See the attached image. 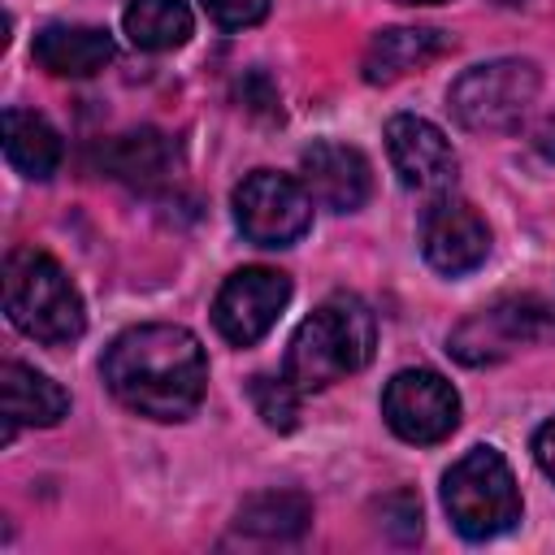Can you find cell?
<instances>
[{
    "label": "cell",
    "mask_w": 555,
    "mask_h": 555,
    "mask_svg": "<svg viewBox=\"0 0 555 555\" xmlns=\"http://www.w3.org/2000/svg\"><path fill=\"white\" fill-rule=\"evenodd\" d=\"M551 330V308L538 299V295H503L477 312H468L451 338H447V351L460 360V364H499L507 356H516L520 347H533L538 338H546Z\"/></svg>",
    "instance_id": "obj_6"
},
{
    "label": "cell",
    "mask_w": 555,
    "mask_h": 555,
    "mask_svg": "<svg viewBox=\"0 0 555 555\" xmlns=\"http://www.w3.org/2000/svg\"><path fill=\"white\" fill-rule=\"evenodd\" d=\"M247 395H251V408H256V416L269 425V429H295V416H299V386L282 373V377H251V386H247Z\"/></svg>",
    "instance_id": "obj_20"
},
{
    "label": "cell",
    "mask_w": 555,
    "mask_h": 555,
    "mask_svg": "<svg viewBox=\"0 0 555 555\" xmlns=\"http://www.w3.org/2000/svg\"><path fill=\"white\" fill-rule=\"evenodd\" d=\"M100 160H104V169H108L117 182H126V186H143V191H147V186H156V182L169 178L178 152H173L169 134L143 126V130H130V134H117V139L104 147Z\"/></svg>",
    "instance_id": "obj_16"
},
{
    "label": "cell",
    "mask_w": 555,
    "mask_h": 555,
    "mask_svg": "<svg viewBox=\"0 0 555 555\" xmlns=\"http://www.w3.org/2000/svg\"><path fill=\"white\" fill-rule=\"evenodd\" d=\"M0 395H4V438H13L22 425L48 429L69 412V395L52 377H43V373H35L17 360H4Z\"/></svg>",
    "instance_id": "obj_15"
},
{
    "label": "cell",
    "mask_w": 555,
    "mask_h": 555,
    "mask_svg": "<svg viewBox=\"0 0 555 555\" xmlns=\"http://www.w3.org/2000/svg\"><path fill=\"white\" fill-rule=\"evenodd\" d=\"M113 52H117L113 35L82 22H52L30 43L35 65L56 78H91L113 61Z\"/></svg>",
    "instance_id": "obj_13"
},
{
    "label": "cell",
    "mask_w": 555,
    "mask_h": 555,
    "mask_svg": "<svg viewBox=\"0 0 555 555\" xmlns=\"http://www.w3.org/2000/svg\"><path fill=\"white\" fill-rule=\"evenodd\" d=\"M299 173H304V186L308 195L330 208V212H356L369 191H373V173H369V160L347 147V143H312L304 147L299 156Z\"/></svg>",
    "instance_id": "obj_12"
},
{
    "label": "cell",
    "mask_w": 555,
    "mask_h": 555,
    "mask_svg": "<svg viewBox=\"0 0 555 555\" xmlns=\"http://www.w3.org/2000/svg\"><path fill=\"white\" fill-rule=\"evenodd\" d=\"M386 152H390V165H395L403 186H412L421 195H442L455 186L460 160L434 121L412 117V113L390 117L386 121Z\"/></svg>",
    "instance_id": "obj_11"
},
{
    "label": "cell",
    "mask_w": 555,
    "mask_h": 555,
    "mask_svg": "<svg viewBox=\"0 0 555 555\" xmlns=\"http://www.w3.org/2000/svg\"><path fill=\"white\" fill-rule=\"evenodd\" d=\"M234 221L256 247H291L312 225V195L304 178L278 169H251L234 186Z\"/></svg>",
    "instance_id": "obj_7"
},
{
    "label": "cell",
    "mask_w": 555,
    "mask_h": 555,
    "mask_svg": "<svg viewBox=\"0 0 555 555\" xmlns=\"http://www.w3.org/2000/svg\"><path fill=\"white\" fill-rule=\"evenodd\" d=\"M312 520V503L295 490H269L238 507V533L251 538H299Z\"/></svg>",
    "instance_id": "obj_19"
},
{
    "label": "cell",
    "mask_w": 555,
    "mask_h": 555,
    "mask_svg": "<svg viewBox=\"0 0 555 555\" xmlns=\"http://www.w3.org/2000/svg\"><path fill=\"white\" fill-rule=\"evenodd\" d=\"M204 13L221 26V30H243V26H256L264 22L269 13V0H199Z\"/></svg>",
    "instance_id": "obj_21"
},
{
    "label": "cell",
    "mask_w": 555,
    "mask_h": 555,
    "mask_svg": "<svg viewBox=\"0 0 555 555\" xmlns=\"http://www.w3.org/2000/svg\"><path fill=\"white\" fill-rule=\"evenodd\" d=\"M455 39L447 30H434V26H390V30H377L364 48V82H395L429 61H438L442 52H451Z\"/></svg>",
    "instance_id": "obj_14"
},
{
    "label": "cell",
    "mask_w": 555,
    "mask_h": 555,
    "mask_svg": "<svg viewBox=\"0 0 555 555\" xmlns=\"http://www.w3.org/2000/svg\"><path fill=\"white\" fill-rule=\"evenodd\" d=\"M421 251L438 273L460 278L490 256V230L468 199L442 191L421 217Z\"/></svg>",
    "instance_id": "obj_10"
},
{
    "label": "cell",
    "mask_w": 555,
    "mask_h": 555,
    "mask_svg": "<svg viewBox=\"0 0 555 555\" xmlns=\"http://www.w3.org/2000/svg\"><path fill=\"white\" fill-rule=\"evenodd\" d=\"M399 4H442V0H399Z\"/></svg>",
    "instance_id": "obj_23"
},
{
    "label": "cell",
    "mask_w": 555,
    "mask_h": 555,
    "mask_svg": "<svg viewBox=\"0 0 555 555\" xmlns=\"http://www.w3.org/2000/svg\"><path fill=\"white\" fill-rule=\"evenodd\" d=\"M538 87H542V78L533 69V61L499 56V61H486V65L464 69L451 82L447 104H451V113H455V121L464 130L494 134V130L520 126V117L538 100Z\"/></svg>",
    "instance_id": "obj_5"
},
{
    "label": "cell",
    "mask_w": 555,
    "mask_h": 555,
    "mask_svg": "<svg viewBox=\"0 0 555 555\" xmlns=\"http://www.w3.org/2000/svg\"><path fill=\"white\" fill-rule=\"evenodd\" d=\"M533 460H538V468L555 481V416L533 434Z\"/></svg>",
    "instance_id": "obj_22"
},
{
    "label": "cell",
    "mask_w": 555,
    "mask_h": 555,
    "mask_svg": "<svg viewBox=\"0 0 555 555\" xmlns=\"http://www.w3.org/2000/svg\"><path fill=\"white\" fill-rule=\"evenodd\" d=\"M442 507L451 525L481 542L520 520V490L507 468V460L494 447H473L464 460H455L442 477Z\"/></svg>",
    "instance_id": "obj_4"
},
{
    "label": "cell",
    "mask_w": 555,
    "mask_h": 555,
    "mask_svg": "<svg viewBox=\"0 0 555 555\" xmlns=\"http://www.w3.org/2000/svg\"><path fill=\"white\" fill-rule=\"evenodd\" d=\"M382 416L403 442H442L460 425V395L434 369H403L382 390Z\"/></svg>",
    "instance_id": "obj_8"
},
{
    "label": "cell",
    "mask_w": 555,
    "mask_h": 555,
    "mask_svg": "<svg viewBox=\"0 0 555 555\" xmlns=\"http://www.w3.org/2000/svg\"><path fill=\"white\" fill-rule=\"evenodd\" d=\"M121 30L143 52H173L191 39L195 17L186 0H130L121 13Z\"/></svg>",
    "instance_id": "obj_18"
},
{
    "label": "cell",
    "mask_w": 555,
    "mask_h": 555,
    "mask_svg": "<svg viewBox=\"0 0 555 555\" xmlns=\"http://www.w3.org/2000/svg\"><path fill=\"white\" fill-rule=\"evenodd\" d=\"M4 312L26 338H35L43 347H69L87 330L78 286L39 247L9 251V260H4Z\"/></svg>",
    "instance_id": "obj_3"
},
{
    "label": "cell",
    "mask_w": 555,
    "mask_h": 555,
    "mask_svg": "<svg viewBox=\"0 0 555 555\" xmlns=\"http://www.w3.org/2000/svg\"><path fill=\"white\" fill-rule=\"evenodd\" d=\"M4 156L22 178L48 182L61 169V134L30 108H4Z\"/></svg>",
    "instance_id": "obj_17"
},
{
    "label": "cell",
    "mask_w": 555,
    "mask_h": 555,
    "mask_svg": "<svg viewBox=\"0 0 555 555\" xmlns=\"http://www.w3.org/2000/svg\"><path fill=\"white\" fill-rule=\"evenodd\" d=\"M373 343H377V321H373L369 304L338 291V295L321 299L299 321V330L286 347V377L304 395L325 390V386L360 373L373 360Z\"/></svg>",
    "instance_id": "obj_2"
},
{
    "label": "cell",
    "mask_w": 555,
    "mask_h": 555,
    "mask_svg": "<svg viewBox=\"0 0 555 555\" xmlns=\"http://www.w3.org/2000/svg\"><path fill=\"white\" fill-rule=\"evenodd\" d=\"M108 395L147 421H186L208 390V360L186 325L152 321L117 334L100 360Z\"/></svg>",
    "instance_id": "obj_1"
},
{
    "label": "cell",
    "mask_w": 555,
    "mask_h": 555,
    "mask_svg": "<svg viewBox=\"0 0 555 555\" xmlns=\"http://www.w3.org/2000/svg\"><path fill=\"white\" fill-rule=\"evenodd\" d=\"M286 304H291V278L269 264H247L221 282L212 299V325L225 343L251 347L273 330Z\"/></svg>",
    "instance_id": "obj_9"
}]
</instances>
